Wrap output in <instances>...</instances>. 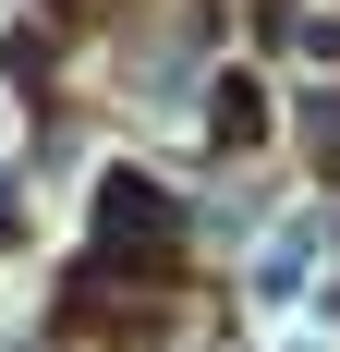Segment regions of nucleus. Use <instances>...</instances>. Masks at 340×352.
Here are the masks:
<instances>
[{
    "mask_svg": "<svg viewBox=\"0 0 340 352\" xmlns=\"http://www.w3.org/2000/svg\"><path fill=\"white\" fill-rule=\"evenodd\" d=\"M98 231L158 255V243H170V195H158V182H98Z\"/></svg>",
    "mask_w": 340,
    "mask_h": 352,
    "instance_id": "f257e3e1",
    "label": "nucleus"
},
{
    "mask_svg": "<svg viewBox=\"0 0 340 352\" xmlns=\"http://www.w3.org/2000/svg\"><path fill=\"white\" fill-rule=\"evenodd\" d=\"M206 134H219V146H255V134H268V85H255V73H219V85H206Z\"/></svg>",
    "mask_w": 340,
    "mask_h": 352,
    "instance_id": "f03ea898",
    "label": "nucleus"
},
{
    "mask_svg": "<svg viewBox=\"0 0 340 352\" xmlns=\"http://www.w3.org/2000/svg\"><path fill=\"white\" fill-rule=\"evenodd\" d=\"M304 267H316V231L292 219V231H279V243L255 255V304H292V292H304Z\"/></svg>",
    "mask_w": 340,
    "mask_h": 352,
    "instance_id": "7ed1b4c3",
    "label": "nucleus"
},
{
    "mask_svg": "<svg viewBox=\"0 0 340 352\" xmlns=\"http://www.w3.org/2000/svg\"><path fill=\"white\" fill-rule=\"evenodd\" d=\"M0 195H12V170H0Z\"/></svg>",
    "mask_w": 340,
    "mask_h": 352,
    "instance_id": "20e7f679",
    "label": "nucleus"
},
{
    "mask_svg": "<svg viewBox=\"0 0 340 352\" xmlns=\"http://www.w3.org/2000/svg\"><path fill=\"white\" fill-rule=\"evenodd\" d=\"M292 352H316V340H292Z\"/></svg>",
    "mask_w": 340,
    "mask_h": 352,
    "instance_id": "39448f33",
    "label": "nucleus"
}]
</instances>
